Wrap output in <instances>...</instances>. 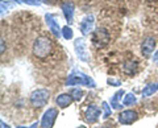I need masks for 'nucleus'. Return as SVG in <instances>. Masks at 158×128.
I'll return each mask as SVG.
<instances>
[{"label":"nucleus","mask_w":158,"mask_h":128,"mask_svg":"<svg viewBox=\"0 0 158 128\" xmlns=\"http://www.w3.org/2000/svg\"><path fill=\"white\" fill-rule=\"evenodd\" d=\"M53 50V44L48 37H38L33 44V54L37 58H46Z\"/></svg>","instance_id":"obj_1"},{"label":"nucleus","mask_w":158,"mask_h":128,"mask_svg":"<svg viewBox=\"0 0 158 128\" xmlns=\"http://www.w3.org/2000/svg\"><path fill=\"white\" fill-rule=\"evenodd\" d=\"M75 85H85L90 88H95L96 83L95 81L90 78L88 75H86L85 73L82 71H74L73 74L69 75V78L66 79V86H75Z\"/></svg>","instance_id":"obj_2"},{"label":"nucleus","mask_w":158,"mask_h":128,"mask_svg":"<svg viewBox=\"0 0 158 128\" xmlns=\"http://www.w3.org/2000/svg\"><path fill=\"white\" fill-rule=\"evenodd\" d=\"M49 99H50L49 91L45 90V88H40V90H36L31 95V105L36 108H41L48 105Z\"/></svg>","instance_id":"obj_3"},{"label":"nucleus","mask_w":158,"mask_h":128,"mask_svg":"<svg viewBox=\"0 0 158 128\" xmlns=\"http://www.w3.org/2000/svg\"><path fill=\"white\" fill-rule=\"evenodd\" d=\"M108 41H110V33L106 29H98L92 34V44L96 48H103L106 46Z\"/></svg>","instance_id":"obj_4"},{"label":"nucleus","mask_w":158,"mask_h":128,"mask_svg":"<svg viewBox=\"0 0 158 128\" xmlns=\"http://www.w3.org/2000/svg\"><path fill=\"white\" fill-rule=\"evenodd\" d=\"M74 49H75V53L81 61L87 62L90 60L88 58V52H87V44L85 41V38H77L75 42H74Z\"/></svg>","instance_id":"obj_5"},{"label":"nucleus","mask_w":158,"mask_h":128,"mask_svg":"<svg viewBox=\"0 0 158 128\" xmlns=\"http://www.w3.org/2000/svg\"><path fill=\"white\" fill-rule=\"evenodd\" d=\"M58 116V111L57 108H48L45 111V114H44L42 119H41V127L42 128H53L54 126V122H56Z\"/></svg>","instance_id":"obj_6"},{"label":"nucleus","mask_w":158,"mask_h":128,"mask_svg":"<svg viewBox=\"0 0 158 128\" xmlns=\"http://www.w3.org/2000/svg\"><path fill=\"white\" fill-rule=\"evenodd\" d=\"M45 20H46V24L49 29H50V32L54 34L56 37H61L62 36V29L59 28V24L57 21V16L53 13H46L45 15Z\"/></svg>","instance_id":"obj_7"},{"label":"nucleus","mask_w":158,"mask_h":128,"mask_svg":"<svg viewBox=\"0 0 158 128\" xmlns=\"http://www.w3.org/2000/svg\"><path fill=\"white\" fill-rule=\"evenodd\" d=\"M94 25H95V19H94L92 15H87L86 17H83V20L79 24V29H81L83 36H87V34L92 33Z\"/></svg>","instance_id":"obj_8"},{"label":"nucleus","mask_w":158,"mask_h":128,"mask_svg":"<svg viewBox=\"0 0 158 128\" xmlns=\"http://www.w3.org/2000/svg\"><path fill=\"white\" fill-rule=\"evenodd\" d=\"M137 112L133 111V110H125V111H121L120 114H118V122L121 123V124H132V123H135L137 120Z\"/></svg>","instance_id":"obj_9"},{"label":"nucleus","mask_w":158,"mask_h":128,"mask_svg":"<svg viewBox=\"0 0 158 128\" xmlns=\"http://www.w3.org/2000/svg\"><path fill=\"white\" fill-rule=\"evenodd\" d=\"M100 114H102L100 108H99L98 106H95V105H91V106L87 107V110L85 112V119H86V122H88V123H91L92 124V123H95L99 119Z\"/></svg>","instance_id":"obj_10"},{"label":"nucleus","mask_w":158,"mask_h":128,"mask_svg":"<svg viewBox=\"0 0 158 128\" xmlns=\"http://www.w3.org/2000/svg\"><path fill=\"white\" fill-rule=\"evenodd\" d=\"M154 48H156V40L153 37H146L141 45V52L144 54V57H146V58L150 57V54L154 50Z\"/></svg>","instance_id":"obj_11"},{"label":"nucleus","mask_w":158,"mask_h":128,"mask_svg":"<svg viewBox=\"0 0 158 128\" xmlns=\"http://www.w3.org/2000/svg\"><path fill=\"white\" fill-rule=\"evenodd\" d=\"M62 12L65 15V19L69 21V24L73 23L74 19V4L71 2H66L62 4Z\"/></svg>","instance_id":"obj_12"},{"label":"nucleus","mask_w":158,"mask_h":128,"mask_svg":"<svg viewBox=\"0 0 158 128\" xmlns=\"http://www.w3.org/2000/svg\"><path fill=\"white\" fill-rule=\"evenodd\" d=\"M73 100H74V98H73L71 94H61V95H58L57 99H56L57 106L61 107V108L69 107V106H70L71 103H73Z\"/></svg>","instance_id":"obj_13"},{"label":"nucleus","mask_w":158,"mask_h":128,"mask_svg":"<svg viewBox=\"0 0 158 128\" xmlns=\"http://www.w3.org/2000/svg\"><path fill=\"white\" fill-rule=\"evenodd\" d=\"M124 94H125L124 90H118L116 94L111 98V106H112V108H115V110H120V108L123 107L121 103H120V99H121V96Z\"/></svg>","instance_id":"obj_14"},{"label":"nucleus","mask_w":158,"mask_h":128,"mask_svg":"<svg viewBox=\"0 0 158 128\" xmlns=\"http://www.w3.org/2000/svg\"><path fill=\"white\" fill-rule=\"evenodd\" d=\"M157 91H158V82L148 83V85L144 87V90H142V96H144V98L152 96L153 94H156Z\"/></svg>","instance_id":"obj_15"},{"label":"nucleus","mask_w":158,"mask_h":128,"mask_svg":"<svg viewBox=\"0 0 158 128\" xmlns=\"http://www.w3.org/2000/svg\"><path fill=\"white\" fill-rule=\"evenodd\" d=\"M123 69H124V71L128 75H135V73L137 71V62H128Z\"/></svg>","instance_id":"obj_16"},{"label":"nucleus","mask_w":158,"mask_h":128,"mask_svg":"<svg viewBox=\"0 0 158 128\" xmlns=\"http://www.w3.org/2000/svg\"><path fill=\"white\" fill-rule=\"evenodd\" d=\"M136 102H137L136 95L133 94V92H129V94L125 95L124 100H123V105L124 106H133V105H136Z\"/></svg>","instance_id":"obj_17"},{"label":"nucleus","mask_w":158,"mask_h":128,"mask_svg":"<svg viewBox=\"0 0 158 128\" xmlns=\"http://www.w3.org/2000/svg\"><path fill=\"white\" fill-rule=\"evenodd\" d=\"M62 36H63V38H65V40H71V38L74 37L73 29L69 27V25L63 27V28H62Z\"/></svg>","instance_id":"obj_18"},{"label":"nucleus","mask_w":158,"mask_h":128,"mask_svg":"<svg viewBox=\"0 0 158 128\" xmlns=\"http://www.w3.org/2000/svg\"><path fill=\"white\" fill-rule=\"evenodd\" d=\"M71 95H73V98H74V100H77V102H79L83 98V91L81 90V88H74V90L71 91Z\"/></svg>","instance_id":"obj_19"},{"label":"nucleus","mask_w":158,"mask_h":128,"mask_svg":"<svg viewBox=\"0 0 158 128\" xmlns=\"http://www.w3.org/2000/svg\"><path fill=\"white\" fill-rule=\"evenodd\" d=\"M102 108H103V111H104V119H107L108 116H111V114H112V110H111V107L108 106V103L107 102H103L102 103Z\"/></svg>","instance_id":"obj_20"},{"label":"nucleus","mask_w":158,"mask_h":128,"mask_svg":"<svg viewBox=\"0 0 158 128\" xmlns=\"http://www.w3.org/2000/svg\"><path fill=\"white\" fill-rule=\"evenodd\" d=\"M25 3V4H29V6H38L40 2L38 0H20V3Z\"/></svg>","instance_id":"obj_21"},{"label":"nucleus","mask_w":158,"mask_h":128,"mask_svg":"<svg viewBox=\"0 0 158 128\" xmlns=\"http://www.w3.org/2000/svg\"><path fill=\"white\" fill-rule=\"evenodd\" d=\"M108 83H110V85H112V86H120V85H121L120 81L113 79V78H110V79H108Z\"/></svg>","instance_id":"obj_22"},{"label":"nucleus","mask_w":158,"mask_h":128,"mask_svg":"<svg viewBox=\"0 0 158 128\" xmlns=\"http://www.w3.org/2000/svg\"><path fill=\"white\" fill-rule=\"evenodd\" d=\"M153 62L158 63V52H156L154 54H153Z\"/></svg>","instance_id":"obj_23"},{"label":"nucleus","mask_w":158,"mask_h":128,"mask_svg":"<svg viewBox=\"0 0 158 128\" xmlns=\"http://www.w3.org/2000/svg\"><path fill=\"white\" fill-rule=\"evenodd\" d=\"M0 128H11V127H9L8 124H6L4 122H2V123H0Z\"/></svg>","instance_id":"obj_24"},{"label":"nucleus","mask_w":158,"mask_h":128,"mask_svg":"<svg viewBox=\"0 0 158 128\" xmlns=\"http://www.w3.org/2000/svg\"><path fill=\"white\" fill-rule=\"evenodd\" d=\"M37 127H38V123H33V126L31 128H37Z\"/></svg>","instance_id":"obj_25"},{"label":"nucleus","mask_w":158,"mask_h":128,"mask_svg":"<svg viewBox=\"0 0 158 128\" xmlns=\"http://www.w3.org/2000/svg\"><path fill=\"white\" fill-rule=\"evenodd\" d=\"M3 52H4V41L2 40V53H3Z\"/></svg>","instance_id":"obj_26"},{"label":"nucleus","mask_w":158,"mask_h":128,"mask_svg":"<svg viewBox=\"0 0 158 128\" xmlns=\"http://www.w3.org/2000/svg\"><path fill=\"white\" fill-rule=\"evenodd\" d=\"M78 128H87V127H85V126H79Z\"/></svg>","instance_id":"obj_27"},{"label":"nucleus","mask_w":158,"mask_h":128,"mask_svg":"<svg viewBox=\"0 0 158 128\" xmlns=\"http://www.w3.org/2000/svg\"><path fill=\"white\" fill-rule=\"evenodd\" d=\"M17 128H28V127H23V126H19Z\"/></svg>","instance_id":"obj_28"},{"label":"nucleus","mask_w":158,"mask_h":128,"mask_svg":"<svg viewBox=\"0 0 158 128\" xmlns=\"http://www.w3.org/2000/svg\"><path fill=\"white\" fill-rule=\"evenodd\" d=\"M102 128H108V127H102Z\"/></svg>","instance_id":"obj_29"}]
</instances>
